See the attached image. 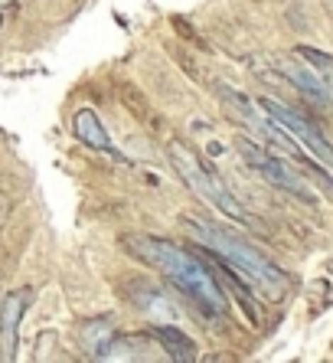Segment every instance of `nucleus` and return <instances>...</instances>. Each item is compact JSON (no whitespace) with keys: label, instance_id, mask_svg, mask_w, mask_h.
Wrapping results in <instances>:
<instances>
[{"label":"nucleus","instance_id":"f257e3e1","mask_svg":"<svg viewBox=\"0 0 333 363\" xmlns=\"http://www.w3.org/2000/svg\"><path fill=\"white\" fill-rule=\"evenodd\" d=\"M125 245L137 259H144L147 265L164 272L166 279L174 281L193 304H200L206 318H225L229 314V301H225L222 288L216 285V279L209 275L206 265L196 255L184 252L180 245L166 242V239H154V236H131V239H125Z\"/></svg>","mask_w":333,"mask_h":363},{"label":"nucleus","instance_id":"f03ea898","mask_svg":"<svg viewBox=\"0 0 333 363\" xmlns=\"http://www.w3.org/2000/svg\"><path fill=\"white\" fill-rule=\"evenodd\" d=\"M180 226H184L193 239H200L203 245H209V252L216 255L219 262L229 265L232 275L239 272V279L249 281L255 291H261L268 301H281L284 298V291H288V275H284L275 262H268L255 245H249L245 239L229 233V229L213 226V223L184 220Z\"/></svg>","mask_w":333,"mask_h":363},{"label":"nucleus","instance_id":"7ed1b4c3","mask_svg":"<svg viewBox=\"0 0 333 363\" xmlns=\"http://www.w3.org/2000/svg\"><path fill=\"white\" fill-rule=\"evenodd\" d=\"M166 154H170V164L176 167V174L184 177V184L190 186L193 194H200L206 203H213L219 213H225V216H232L235 223H245V226H255L249 216V210L242 206L239 200H235L229 190H225V184L216 177V170H209L206 164L196 157V151L193 147H186L184 141H170L166 144Z\"/></svg>","mask_w":333,"mask_h":363},{"label":"nucleus","instance_id":"20e7f679","mask_svg":"<svg viewBox=\"0 0 333 363\" xmlns=\"http://www.w3.org/2000/svg\"><path fill=\"white\" fill-rule=\"evenodd\" d=\"M259 105L268 118L278 121L300 147H307V151L314 154V161H324L327 167L333 170V144L327 141L324 131H320L314 121H307L304 115H298L294 108H288V105H281V101H275V99H259Z\"/></svg>","mask_w":333,"mask_h":363},{"label":"nucleus","instance_id":"39448f33","mask_svg":"<svg viewBox=\"0 0 333 363\" xmlns=\"http://www.w3.org/2000/svg\"><path fill=\"white\" fill-rule=\"evenodd\" d=\"M239 151L249 157V164L259 170V174L268 180V184H275L278 190H288L291 196H298V200H304V203H317V196H314V190H310V184L300 177L294 167H288L281 157H271V154L259 151V147H252L249 141H239Z\"/></svg>","mask_w":333,"mask_h":363},{"label":"nucleus","instance_id":"423d86ee","mask_svg":"<svg viewBox=\"0 0 333 363\" xmlns=\"http://www.w3.org/2000/svg\"><path fill=\"white\" fill-rule=\"evenodd\" d=\"M278 69L288 76V82H291L294 89L304 95V99L314 101L317 108H333V89H330V82H327L320 72H314L307 62H278Z\"/></svg>","mask_w":333,"mask_h":363},{"label":"nucleus","instance_id":"0eeeda50","mask_svg":"<svg viewBox=\"0 0 333 363\" xmlns=\"http://www.w3.org/2000/svg\"><path fill=\"white\" fill-rule=\"evenodd\" d=\"M26 304H30V288H20V291H10L4 308H0V357L4 360H13L17 330H20V321H23Z\"/></svg>","mask_w":333,"mask_h":363},{"label":"nucleus","instance_id":"6e6552de","mask_svg":"<svg viewBox=\"0 0 333 363\" xmlns=\"http://www.w3.org/2000/svg\"><path fill=\"white\" fill-rule=\"evenodd\" d=\"M164 347L154 334H131V337H118L108 344L105 360H154Z\"/></svg>","mask_w":333,"mask_h":363},{"label":"nucleus","instance_id":"1a4fd4ad","mask_svg":"<svg viewBox=\"0 0 333 363\" xmlns=\"http://www.w3.org/2000/svg\"><path fill=\"white\" fill-rule=\"evenodd\" d=\"M72 135L79 138L85 147H92V151H108L111 147L108 128L101 125V118L95 115L92 108H79L72 115Z\"/></svg>","mask_w":333,"mask_h":363},{"label":"nucleus","instance_id":"9d476101","mask_svg":"<svg viewBox=\"0 0 333 363\" xmlns=\"http://www.w3.org/2000/svg\"><path fill=\"white\" fill-rule=\"evenodd\" d=\"M154 337L160 340V347L166 350V357L184 360V363L196 360V344H193L184 330L176 328V324H157V328H154Z\"/></svg>","mask_w":333,"mask_h":363},{"label":"nucleus","instance_id":"9b49d317","mask_svg":"<svg viewBox=\"0 0 333 363\" xmlns=\"http://www.w3.org/2000/svg\"><path fill=\"white\" fill-rule=\"evenodd\" d=\"M134 301H137V308H141L147 318H154L157 324H176V311H174V304L166 301L160 291H154L150 285H137L134 288Z\"/></svg>","mask_w":333,"mask_h":363},{"label":"nucleus","instance_id":"f8f14e48","mask_svg":"<svg viewBox=\"0 0 333 363\" xmlns=\"http://www.w3.org/2000/svg\"><path fill=\"white\" fill-rule=\"evenodd\" d=\"M79 340L92 357H105L108 344L115 340V321L111 318H95V321H85L79 328Z\"/></svg>","mask_w":333,"mask_h":363},{"label":"nucleus","instance_id":"ddd939ff","mask_svg":"<svg viewBox=\"0 0 333 363\" xmlns=\"http://www.w3.org/2000/svg\"><path fill=\"white\" fill-rule=\"evenodd\" d=\"M298 56H300V60H307V66L314 69V72H320V76L333 85V56L317 52V50H310V46H298Z\"/></svg>","mask_w":333,"mask_h":363},{"label":"nucleus","instance_id":"4468645a","mask_svg":"<svg viewBox=\"0 0 333 363\" xmlns=\"http://www.w3.org/2000/svg\"><path fill=\"white\" fill-rule=\"evenodd\" d=\"M50 344H56V334L43 330V334H40V354H36V360H46V357H50Z\"/></svg>","mask_w":333,"mask_h":363},{"label":"nucleus","instance_id":"2eb2a0df","mask_svg":"<svg viewBox=\"0 0 333 363\" xmlns=\"http://www.w3.org/2000/svg\"><path fill=\"white\" fill-rule=\"evenodd\" d=\"M10 4H13V0H0V10H4V7H10Z\"/></svg>","mask_w":333,"mask_h":363}]
</instances>
